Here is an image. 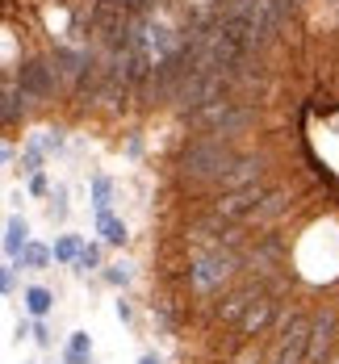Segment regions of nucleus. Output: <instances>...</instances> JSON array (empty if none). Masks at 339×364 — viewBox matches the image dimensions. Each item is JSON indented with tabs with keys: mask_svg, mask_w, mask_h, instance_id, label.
Here are the masks:
<instances>
[{
	"mask_svg": "<svg viewBox=\"0 0 339 364\" xmlns=\"http://www.w3.org/2000/svg\"><path fill=\"white\" fill-rule=\"evenodd\" d=\"M80 255H84V243H80L75 235H68V239L55 243V259H59V264H75Z\"/></svg>",
	"mask_w": 339,
	"mask_h": 364,
	"instance_id": "4468645a",
	"label": "nucleus"
},
{
	"mask_svg": "<svg viewBox=\"0 0 339 364\" xmlns=\"http://www.w3.org/2000/svg\"><path fill=\"white\" fill-rule=\"evenodd\" d=\"M92 193H97V214H109V181H97Z\"/></svg>",
	"mask_w": 339,
	"mask_h": 364,
	"instance_id": "6ab92c4d",
	"label": "nucleus"
},
{
	"mask_svg": "<svg viewBox=\"0 0 339 364\" xmlns=\"http://www.w3.org/2000/svg\"><path fill=\"white\" fill-rule=\"evenodd\" d=\"M26 101H34L21 84H17V75H4V105H0V117H4V126H13L21 113H26Z\"/></svg>",
	"mask_w": 339,
	"mask_h": 364,
	"instance_id": "f8f14e48",
	"label": "nucleus"
},
{
	"mask_svg": "<svg viewBox=\"0 0 339 364\" xmlns=\"http://www.w3.org/2000/svg\"><path fill=\"white\" fill-rule=\"evenodd\" d=\"M26 235H30V226H26V222L9 218V222H4V252L21 255V252H26Z\"/></svg>",
	"mask_w": 339,
	"mask_h": 364,
	"instance_id": "ddd939ff",
	"label": "nucleus"
},
{
	"mask_svg": "<svg viewBox=\"0 0 339 364\" xmlns=\"http://www.w3.org/2000/svg\"><path fill=\"white\" fill-rule=\"evenodd\" d=\"M276 323H281V335H276V348H272L268 364H301L306 360V343H310V318L276 310Z\"/></svg>",
	"mask_w": 339,
	"mask_h": 364,
	"instance_id": "7ed1b4c3",
	"label": "nucleus"
},
{
	"mask_svg": "<svg viewBox=\"0 0 339 364\" xmlns=\"http://www.w3.org/2000/svg\"><path fill=\"white\" fill-rule=\"evenodd\" d=\"M239 364H264L260 348H256V352H243V356H239Z\"/></svg>",
	"mask_w": 339,
	"mask_h": 364,
	"instance_id": "5701e85b",
	"label": "nucleus"
},
{
	"mask_svg": "<svg viewBox=\"0 0 339 364\" xmlns=\"http://www.w3.org/2000/svg\"><path fill=\"white\" fill-rule=\"evenodd\" d=\"M264 184H252V188H235V193H222L218 201H214V214H222V218H230V222H239V218H247L256 205L264 201Z\"/></svg>",
	"mask_w": 339,
	"mask_h": 364,
	"instance_id": "0eeeda50",
	"label": "nucleus"
},
{
	"mask_svg": "<svg viewBox=\"0 0 339 364\" xmlns=\"http://www.w3.org/2000/svg\"><path fill=\"white\" fill-rule=\"evenodd\" d=\"M239 155L230 151V139L226 134H214V130H205V134H197V139H188L185 155H181V176L193 184H218L230 172V164H235Z\"/></svg>",
	"mask_w": 339,
	"mask_h": 364,
	"instance_id": "f257e3e1",
	"label": "nucleus"
},
{
	"mask_svg": "<svg viewBox=\"0 0 339 364\" xmlns=\"http://www.w3.org/2000/svg\"><path fill=\"white\" fill-rule=\"evenodd\" d=\"M327 364H339V356H331V360H327Z\"/></svg>",
	"mask_w": 339,
	"mask_h": 364,
	"instance_id": "a878e982",
	"label": "nucleus"
},
{
	"mask_svg": "<svg viewBox=\"0 0 339 364\" xmlns=\"http://www.w3.org/2000/svg\"><path fill=\"white\" fill-rule=\"evenodd\" d=\"M68 364H88V352H72L68 348Z\"/></svg>",
	"mask_w": 339,
	"mask_h": 364,
	"instance_id": "b1692460",
	"label": "nucleus"
},
{
	"mask_svg": "<svg viewBox=\"0 0 339 364\" xmlns=\"http://www.w3.org/2000/svg\"><path fill=\"white\" fill-rule=\"evenodd\" d=\"M101 235H105L109 243H126V226L113 218V214H101Z\"/></svg>",
	"mask_w": 339,
	"mask_h": 364,
	"instance_id": "2eb2a0df",
	"label": "nucleus"
},
{
	"mask_svg": "<svg viewBox=\"0 0 339 364\" xmlns=\"http://www.w3.org/2000/svg\"><path fill=\"white\" fill-rule=\"evenodd\" d=\"M260 181H264V159L239 155V159L230 164V172L218 181V188H222V193H235V188H252V184H260Z\"/></svg>",
	"mask_w": 339,
	"mask_h": 364,
	"instance_id": "1a4fd4ad",
	"label": "nucleus"
},
{
	"mask_svg": "<svg viewBox=\"0 0 339 364\" xmlns=\"http://www.w3.org/2000/svg\"><path fill=\"white\" fill-rule=\"evenodd\" d=\"M339 348V318L331 310H323L318 318H310V343H306V364H327Z\"/></svg>",
	"mask_w": 339,
	"mask_h": 364,
	"instance_id": "20e7f679",
	"label": "nucleus"
},
{
	"mask_svg": "<svg viewBox=\"0 0 339 364\" xmlns=\"http://www.w3.org/2000/svg\"><path fill=\"white\" fill-rule=\"evenodd\" d=\"M126 281H130V272H126L122 264H117V268H109V285H126Z\"/></svg>",
	"mask_w": 339,
	"mask_h": 364,
	"instance_id": "4be33fe9",
	"label": "nucleus"
},
{
	"mask_svg": "<svg viewBox=\"0 0 339 364\" xmlns=\"http://www.w3.org/2000/svg\"><path fill=\"white\" fill-rule=\"evenodd\" d=\"M285 210H289V193H285V188H268V193H264V201L247 214V222H252V226H268V222L281 218Z\"/></svg>",
	"mask_w": 339,
	"mask_h": 364,
	"instance_id": "9b49d317",
	"label": "nucleus"
},
{
	"mask_svg": "<svg viewBox=\"0 0 339 364\" xmlns=\"http://www.w3.org/2000/svg\"><path fill=\"white\" fill-rule=\"evenodd\" d=\"M26 301H30V310H34V314H46V310L55 306L50 289H30V293H26Z\"/></svg>",
	"mask_w": 339,
	"mask_h": 364,
	"instance_id": "dca6fc26",
	"label": "nucleus"
},
{
	"mask_svg": "<svg viewBox=\"0 0 339 364\" xmlns=\"http://www.w3.org/2000/svg\"><path fill=\"white\" fill-rule=\"evenodd\" d=\"M4 75H13V72H4ZM17 84H21L30 97H50L63 80H59V72H55V59H30V63H21Z\"/></svg>",
	"mask_w": 339,
	"mask_h": 364,
	"instance_id": "39448f33",
	"label": "nucleus"
},
{
	"mask_svg": "<svg viewBox=\"0 0 339 364\" xmlns=\"http://www.w3.org/2000/svg\"><path fill=\"white\" fill-rule=\"evenodd\" d=\"M46 259H50V252H46V247H38V243H26V252H21V264H26V268H42Z\"/></svg>",
	"mask_w": 339,
	"mask_h": 364,
	"instance_id": "f3484780",
	"label": "nucleus"
},
{
	"mask_svg": "<svg viewBox=\"0 0 339 364\" xmlns=\"http://www.w3.org/2000/svg\"><path fill=\"white\" fill-rule=\"evenodd\" d=\"M21 164H26V172H38V164H42V146H26V155H21Z\"/></svg>",
	"mask_w": 339,
	"mask_h": 364,
	"instance_id": "aec40b11",
	"label": "nucleus"
},
{
	"mask_svg": "<svg viewBox=\"0 0 339 364\" xmlns=\"http://www.w3.org/2000/svg\"><path fill=\"white\" fill-rule=\"evenodd\" d=\"M38 146H42V151H59V146H63V139H59V134H42V139H38Z\"/></svg>",
	"mask_w": 339,
	"mask_h": 364,
	"instance_id": "412c9836",
	"label": "nucleus"
},
{
	"mask_svg": "<svg viewBox=\"0 0 339 364\" xmlns=\"http://www.w3.org/2000/svg\"><path fill=\"white\" fill-rule=\"evenodd\" d=\"M272 318H276V301H272V297L264 293L260 301H256V306H252V310H247V314H243V318L235 323V327H239V335H243V339H252V335H260V331L268 327Z\"/></svg>",
	"mask_w": 339,
	"mask_h": 364,
	"instance_id": "9d476101",
	"label": "nucleus"
},
{
	"mask_svg": "<svg viewBox=\"0 0 339 364\" xmlns=\"http://www.w3.org/2000/svg\"><path fill=\"white\" fill-rule=\"evenodd\" d=\"M239 272H243V255L239 252H210V255H197L188 264V285L197 293H218Z\"/></svg>",
	"mask_w": 339,
	"mask_h": 364,
	"instance_id": "f03ea898",
	"label": "nucleus"
},
{
	"mask_svg": "<svg viewBox=\"0 0 339 364\" xmlns=\"http://www.w3.org/2000/svg\"><path fill=\"white\" fill-rule=\"evenodd\" d=\"M139 364H159V360H155V356H143V360H139Z\"/></svg>",
	"mask_w": 339,
	"mask_h": 364,
	"instance_id": "393cba45",
	"label": "nucleus"
},
{
	"mask_svg": "<svg viewBox=\"0 0 339 364\" xmlns=\"http://www.w3.org/2000/svg\"><path fill=\"white\" fill-rule=\"evenodd\" d=\"M264 297V285L260 281H252V285H239V289H230V293H222V301H218V318L222 323H239L256 301Z\"/></svg>",
	"mask_w": 339,
	"mask_h": 364,
	"instance_id": "6e6552de",
	"label": "nucleus"
},
{
	"mask_svg": "<svg viewBox=\"0 0 339 364\" xmlns=\"http://www.w3.org/2000/svg\"><path fill=\"white\" fill-rule=\"evenodd\" d=\"M101 264V247H84V255L75 259V272H92Z\"/></svg>",
	"mask_w": 339,
	"mask_h": 364,
	"instance_id": "a211bd4d",
	"label": "nucleus"
},
{
	"mask_svg": "<svg viewBox=\"0 0 339 364\" xmlns=\"http://www.w3.org/2000/svg\"><path fill=\"white\" fill-rule=\"evenodd\" d=\"M55 72H59V80H63V88H80V80H84V72L92 68V59L97 55H88V50H80V46H55Z\"/></svg>",
	"mask_w": 339,
	"mask_h": 364,
	"instance_id": "423d86ee",
	"label": "nucleus"
}]
</instances>
